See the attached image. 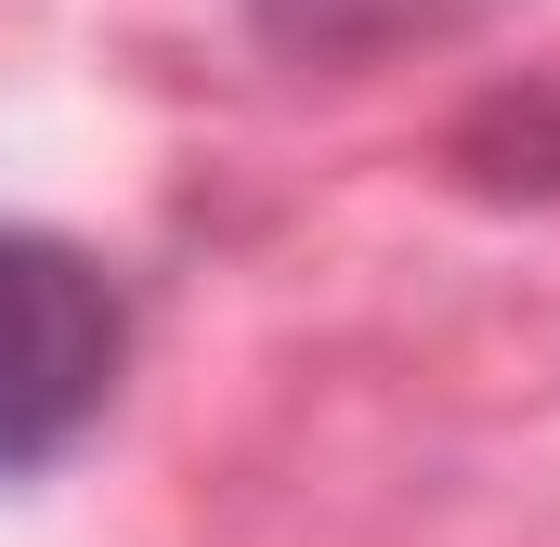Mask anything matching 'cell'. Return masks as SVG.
Segmentation results:
<instances>
[{"label": "cell", "mask_w": 560, "mask_h": 547, "mask_svg": "<svg viewBox=\"0 0 560 547\" xmlns=\"http://www.w3.org/2000/svg\"><path fill=\"white\" fill-rule=\"evenodd\" d=\"M118 287L66 235H0V482L52 469L118 392Z\"/></svg>", "instance_id": "obj_1"}]
</instances>
